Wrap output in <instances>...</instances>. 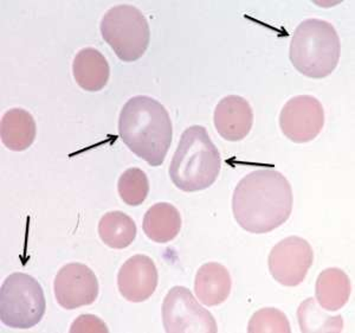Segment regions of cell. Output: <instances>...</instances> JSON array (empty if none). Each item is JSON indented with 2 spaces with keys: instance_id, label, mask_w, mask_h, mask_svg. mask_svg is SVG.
I'll return each instance as SVG.
<instances>
[{
  "instance_id": "obj_10",
  "label": "cell",
  "mask_w": 355,
  "mask_h": 333,
  "mask_svg": "<svg viewBox=\"0 0 355 333\" xmlns=\"http://www.w3.org/2000/svg\"><path fill=\"white\" fill-rule=\"evenodd\" d=\"M53 291L58 305L64 309H76L95 302L100 287L95 273L88 266L71 262L57 273Z\"/></svg>"
},
{
  "instance_id": "obj_3",
  "label": "cell",
  "mask_w": 355,
  "mask_h": 333,
  "mask_svg": "<svg viewBox=\"0 0 355 333\" xmlns=\"http://www.w3.org/2000/svg\"><path fill=\"white\" fill-rule=\"evenodd\" d=\"M222 159L205 127L184 130L170 165L171 180L182 191L205 190L218 178Z\"/></svg>"
},
{
  "instance_id": "obj_13",
  "label": "cell",
  "mask_w": 355,
  "mask_h": 333,
  "mask_svg": "<svg viewBox=\"0 0 355 333\" xmlns=\"http://www.w3.org/2000/svg\"><path fill=\"white\" fill-rule=\"evenodd\" d=\"M232 289L230 272L218 262H207L198 269L194 292L204 305L212 307L227 300Z\"/></svg>"
},
{
  "instance_id": "obj_6",
  "label": "cell",
  "mask_w": 355,
  "mask_h": 333,
  "mask_svg": "<svg viewBox=\"0 0 355 333\" xmlns=\"http://www.w3.org/2000/svg\"><path fill=\"white\" fill-rule=\"evenodd\" d=\"M102 37L121 61L140 60L150 41L148 21L133 5H116L102 18Z\"/></svg>"
},
{
  "instance_id": "obj_19",
  "label": "cell",
  "mask_w": 355,
  "mask_h": 333,
  "mask_svg": "<svg viewBox=\"0 0 355 333\" xmlns=\"http://www.w3.org/2000/svg\"><path fill=\"white\" fill-rule=\"evenodd\" d=\"M300 330L309 332H341L343 321L341 316H329L316 305L314 298H308L297 309Z\"/></svg>"
},
{
  "instance_id": "obj_22",
  "label": "cell",
  "mask_w": 355,
  "mask_h": 333,
  "mask_svg": "<svg viewBox=\"0 0 355 333\" xmlns=\"http://www.w3.org/2000/svg\"><path fill=\"white\" fill-rule=\"evenodd\" d=\"M71 333H108L110 330L105 321L93 316V314H82L77 317L70 327Z\"/></svg>"
},
{
  "instance_id": "obj_1",
  "label": "cell",
  "mask_w": 355,
  "mask_h": 333,
  "mask_svg": "<svg viewBox=\"0 0 355 333\" xmlns=\"http://www.w3.org/2000/svg\"><path fill=\"white\" fill-rule=\"evenodd\" d=\"M294 204L288 179L279 171L256 170L239 180L232 197V212L251 234H266L286 223Z\"/></svg>"
},
{
  "instance_id": "obj_5",
  "label": "cell",
  "mask_w": 355,
  "mask_h": 333,
  "mask_svg": "<svg viewBox=\"0 0 355 333\" xmlns=\"http://www.w3.org/2000/svg\"><path fill=\"white\" fill-rule=\"evenodd\" d=\"M46 309L44 292L35 278L13 273L0 289V319L8 327L33 329L43 319Z\"/></svg>"
},
{
  "instance_id": "obj_20",
  "label": "cell",
  "mask_w": 355,
  "mask_h": 333,
  "mask_svg": "<svg viewBox=\"0 0 355 333\" xmlns=\"http://www.w3.org/2000/svg\"><path fill=\"white\" fill-rule=\"evenodd\" d=\"M117 191L127 205H141L150 194L148 177L141 169L130 167L119 178Z\"/></svg>"
},
{
  "instance_id": "obj_8",
  "label": "cell",
  "mask_w": 355,
  "mask_h": 333,
  "mask_svg": "<svg viewBox=\"0 0 355 333\" xmlns=\"http://www.w3.org/2000/svg\"><path fill=\"white\" fill-rule=\"evenodd\" d=\"M313 261L314 252L308 241L299 236H289L271 249L268 266L279 284L295 287L306 279Z\"/></svg>"
},
{
  "instance_id": "obj_2",
  "label": "cell",
  "mask_w": 355,
  "mask_h": 333,
  "mask_svg": "<svg viewBox=\"0 0 355 333\" xmlns=\"http://www.w3.org/2000/svg\"><path fill=\"white\" fill-rule=\"evenodd\" d=\"M122 142L134 155L157 167L168 153L173 126L170 114L155 99L137 95L125 102L119 119Z\"/></svg>"
},
{
  "instance_id": "obj_14",
  "label": "cell",
  "mask_w": 355,
  "mask_h": 333,
  "mask_svg": "<svg viewBox=\"0 0 355 333\" xmlns=\"http://www.w3.org/2000/svg\"><path fill=\"white\" fill-rule=\"evenodd\" d=\"M73 74L82 89L100 92L110 81V63L98 50L85 48L73 58Z\"/></svg>"
},
{
  "instance_id": "obj_12",
  "label": "cell",
  "mask_w": 355,
  "mask_h": 333,
  "mask_svg": "<svg viewBox=\"0 0 355 333\" xmlns=\"http://www.w3.org/2000/svg\"><path fill=\"white\" fill-rule=\"evenodd\" d=\"M214 127L227 142H241L250 133L254 125V112L250 103L239 95L222 99L216 107Z\"/></svg>"
},
{
  "instance_id": "obj_15",
  "label": "cell",
  "mask_w": 355,
  "mask_h": 333,
  "mask_svg": "<svg viewBox=\"0 0 355 333\" xmlns=\"http://www.w3.org/2000/svg\"><path fill=\"white\" fill-rule=\"evenodd\" d=\"M36 121L28 110L12 108L1 118L0 137L4 146L10 151L28 150L36 139Z\"/></svg>"
},
{
  "instance_id": "obj_9",
  "label": "cell",
  "mask_w": 355,
  "mask_h": 333,
  "mask_svg": "<svg viewBox=\"0 0 355 333\" xmlns=\"http://www.w3.org/2000/svg\"><path fill=\"white\" fill-rule=\"evenodd\" d=\"M324 126L322 103L311 95L291 99L279 114V127L283 135L295 144L314 140Z\"/></svg>"
},
{
  "instance_id": "obj_21",
  "label": "cell",
  "mask_w": 355,
  "mask_h": 333,
  "mask_svg": "<svg viewBox=\"0 0 355 333\" xmlns=\"http://www.w3.org/2000/svg\"><path fill=\"white\" fill-rule=\"evenodd\" d=\"M249 333H291L287 316L274 307L259 309L248 325Z\"/></svg>"
},
{
  "instance_id": "obj_7",
  "label": "cell",
  "mask_w": 355,
  "mask_h": 333,
  "mask_svg": "<svg viewBox=\"0 0 355 333\" xmlns=\"http://www.w3.org/2000/svg\"><path fill=\"white\" fill-rule=\"evenodd\" d=\"M162 317L167 333L218 332L210 311L204 309L190 289L182 286H175L168 291L162 302Z\"/></svg>"
},
{
  "instance_id": "obj_18",
  "label": "cell",
  "mask_w": 355,
  "mask_h": 333,
  "mask_svg": "<svg viewBox=\"0 0 355 333\" xmlns=\"http://www.w3.org/2000/svg\"><path fill=\"white\" fill-rule=\"evenodd\" d=\"M98 236L110 248L125 249L137 237V224L125 212H107L98 223Z\"/></svg>"
},
{
  "instance_id": "obj_11",
  "label": "cell",
  "mask_w": 355,
  "mask_h": 333,
  "mask_svg": "<svg viewBox=\"0 0 355 333\" xmlns=\"http://www.w3.org/2000/svg\"><path fill=\"white\" fill-rule=\"evenodd\" d=\"M159 274L150 256L137 254L125 261L117 274V287L130 302H144L157 289Z\"/></svg>"
},
{
  "instance_id": "obj_16",
  "label": "cell",
  "mask_w": 355,
  "mask_h": 333,
  "mask_svg": "<svg viewBox=\"0 0 355 333\" xmlns=\"http://www.w3.org/2000/svg\"><path fill=\"white\" fill-rule=\"evenodd\" d=\"M182 223V216L177 207L162 202L147 210L142 229L146 236L155 244H168L180 232Z\"/></svg>"
},
{
  "instance_id": "obj_4",
  "label": "cell",
  "mask_w": 355,
  "mask_h": 333,
  "mask_svg": "<svg viewBox=\"0 0 355 333\" xmlns=\"http://www.w3.org/2000/svg\"><path fill=\"white\" fill-rule=\"evenodd\" d=\"M340 56V37L329 22L311 18L295 30L289 57L295 69L304 76L327 78L339 65Z\"/></svg>"
},
{
  "instance_id": "obj_17",
  "label": "cell",
  "mask_w": 355,
  "mask_h": 333,
  "mask_svg": "<svg viewBox=\"0 0 355 333\" xmlns=\"http://www.w3.org/2000/svg\"><path fill=\"white\" fill-rule=\"evenodd\" d=\"M316 301L324 311H339L351 297V280L339 268H327L320 273L315 284Z\"/></svg>"
}]
</instances>
